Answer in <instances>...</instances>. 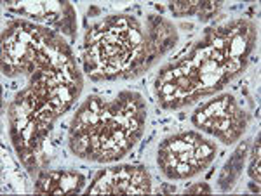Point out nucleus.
<instances>
[{
	"label": "nucleus",
	"instance_id": "4",
	"mask_svg": "<svg viewBox=\"0 0 261 196\" xmlns=\"http://www.w3.org/2000/svg\"><path fill=\"white\" fill-rule=\"evenodd\" d=\"M84 184H86V177L79 172H42L35 184L37 194H71V193H81Z\"/></svg>",
	"mask_w": 261,
	"mask_h": 196
},
{
	"label": "nucleus",
	"instance_id": "2",
	"mask_svg": "<svg viewBox=\"0 0 261 196\" xmlns=\"http://www.w3.org/2000/svg\"><path fill=\"white\" fill-rule=\"evenodd\" d=\"M192 120L195 127L216 136L225 144L235 143L247 125V116L235 103L233 95H221L205 103L193 113Z\"/></svg>",
	"mask_w": 261,
	"mask_h": 196
},
{
	"label": "nucleus",
	"instance_id": "1",
	"mask_svg": "<svg viewBox=\"0 0 261 196\" xmlns=\"http://www.w3.org/2000/svg\"><path fill=\"white\" fill-rule=\"evenodd\" d=\"M216 144L202 139L195 132L166 139L159 148V167L167 179H188L213 164Z\"/></svg>",
	"mask_w": 261,
	"mask_h": 196
},
{
	"label": "nucleus",
	"instance_id": "11",
	"mask_svg": "<svg viewBox=\"0 0 261 196\" xmlns=\"http://www.w3.org/2000/svg\"><path fill=\"white\" fill-rule=\"evenodd\" d=\"M99 9H98V7H91V9H89V16H92V14H99Z\"/></svg>",
	"mask_w": 261,
	"mask_h": 196
},
{
	"label": "nucleus",
	"instance_id": "10",
	"mask_svg": "<svg viewBox=\"0 0 261 196\" xmlns=\"http://www.w3.org/2000/svg\"><path fill=\"white\" fill-rule=\"evenodd\" d=\"M174 186H164L161 189V193H174Z\"/></svg>",
	"mask_w": 261,
	"mask_h": 196
},
{
	"label": "nucleus",
	"instance_id": "7",
	"mask_svg": "<svg viewBox=\"0 0 261 196\" xmlns=\"http://www.w3.org/2000/svg\"><path fill=\"white\" fill-rule=\"evenodd\" d=\"M221 7V2H211V0H204L200 2V7H199V12H197V18L202 19V21H209L220 11Z\"/></svg>",
	"mask_w": 261,
	"mask_h": 196
},
{
	"label": "nucleus",
	"instance_id": "8",
	"mask_svg": "<svg viewBox=\"0 0 261 196\" xmlns=\"http://www.w3.org/2000/svg\"><path fill=\"white\" fill-rule=\"evenodd\" d=\"M259 160H261V155H259V136H258L256 144H254V151H252V158H251V167H249V176H251L252 181H256V184L261 181Z\"/></svg>",
	"mask_w": 261,
	"mask_h": 196
},
{
	"label": "nucleus",
	"instance_id": "9",
	"mask_svg": "<svg viewBox=\"0 0 261 196\" xmlns=\"http://www.w3.org/2000/svg\"><path fill=\"white\" fill-rule=\"evenodd\" d=\"M211 191L213 189L207 184H205V182H195V184L188 186L187 189H185V193H187V194H195V193H205V194H209Z\"/></svg>",
	"mask_w": 261,
	"mask_h": 196
},
{
	"label": "nucleus",
	"instance_id": "3",
	"mask_svg": "<svg viewBox=\"0 0 261 196\" xmlns=\"http://www.w3.org/2000/svg\"><path fill=\"white\" fill-rule=\"evenodd\" d=\"M151 191L150 176L140 167L122 165L99 172L87 189L89 194H146Z\"/></svg>",
	"mask_w": 261,
	"mask_h": 196
},
{
	"label": "nucleus",
	"instance_id": "6",
	"mask_svg": "<svg viewBox=\"0 0 261 196\" xmlns=\"http://www.w3.org/2000/svg\"><path fill=\"white\" fill-rule=\"evenodd\" d=\"M199 7H200L199 0H188V2H185V0H178V2L171 4L169 9L174 12L178 18H181V16H197Z\"/></svg>",
	"mask_w": 261,
	"mask_h": 196
},
{
	"label": "nucleus",
	"instance_id": "5",
	"mask_svg": "<svg viewBox=\"0 0 261 196\" xmlns=\"http://www.w3.org/2000/svg\"><path fill=\"white\" fill-rule=\"evenodd\" d=\"M246 151H247V146L242 144L241 148L233 153V156L226 161L225 169H223V172L220 176V186L223 191L230 189V187L237 182L239 176H241V170H242V164H244V160H246Z\"/></svg>",
	"mask_w": 261,
	"mask_h": 196
}]
</instances>
